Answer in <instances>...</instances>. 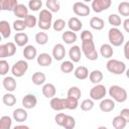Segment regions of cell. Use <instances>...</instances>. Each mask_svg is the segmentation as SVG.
Wrapping results in <instances>:
<instances>
[{
	"label": "cell",
	"mask_w": 129,
	"mask_h": 129,
	"mask_svg": "<svg viewBox=\"0 0 129 129\" xmlns=\"http://www.w3.org/2000/svg\"><path fill=\"white\" fill-rule=\"evenodd\" d=\"M52 20V13L48 9H41L38 15V22L37 25L42 30H48L51 26Z\"/></svg>",
	"instance_id": "obj_1"
},
{
	"label": "cell",
	"mask_w": 129,
	"mask_h": 129,
	"mask_svg": "<svg viewBox=\"0 0 129 129\" xmlns=\"http://www.w3.org/2000/svg\"><path fill=\"white\" fill-rule=\"evenodd\" d=\"M109 95L110 97H112V99L115 102H118V103L125 102L128 97L127 91L118 85H113L109 88Z\"/></svg>",
	"instance_id": "obj_2"
},
{
	"label": "cell",
	"mask_w": 129,
	"mask_h": 129,
	"mask_svg": "<svg viewBox=\"0 0 129 129\" xmlns=\"http://www.w3.org/2000/svg\"><path fill=\"white\" fill-rule=\"evenodd\" d=\"M81 49L83 51V53L85 54V56L89 59V60H96L99 56L98 51L95 47V43L94 40H88V41H83L82 42V46Z\"/></svg>",
	"instance_id": "obj_3"
},
{
	"label": "cell",
	"mask_w": 129,
	"mask_h": 129,
	"mask_svg": "<svg viewBox=\"0 0 129 129\" xmlns=\"http://www.w3.org/2000/svg\"><path fill=\"white\" fill-rule=\"evenodd\" d=\"M106 68H107L108 72L113 75H122L127 70L125 62H123L119 59H115V58L109 59L106 63Z\"/></svg>",
	"instance_id": "obj_4"
},
{
	"label": "cell",
	"mask_w": 129,
	"mask_h": 129,
	"mask_svg": "<svg viewBox=\"0 0 129 129\" xmlns=\"http://www.w3.org/2000/svg\"><path fill=\"white\" fill-rule=\"evenodd\" d=\"M108 39L112 46H120L124 42V34L117 27H112L108 31Z\"/></svg>",
	"instance_id": "obj_5"
},
{
	"label": "cell",
	"mask_w": 129,
	"mask_h": 129,
	"mask_svg": "<svg viewBox=\"0 0 129 129\" xmlns=\"http://www.w3.org/2000/svg\"><path fill=\"white\" fill-rule=\"evenodd\" d=\"M28 70V63L24 59H19L17 60L11 68V73L14 77L16 78H21L22 76L25 75V73Z\"/></svg>",
	"instance_id": "obj_6"
},
{
	"label": "cell",
	"mask_w": 129,
	"mask_h": 129,
	"mask_svg": "<svg viewBox=\"0 0 129 129\" xmlns=\"http://www.w3.org/2000/svg\"><path fill=\"white\" fill-rule=\"evenodd\" d=\"M107 94V90L106 87L102 84H98L95 85L91 90H90V97L93 101H97V100H103L104 97Z\"/></svg>",
	"instance_id": "obj_7"
},
{
	"label": "cell",
	"mask_w": 129,
	"mask_h": 129,
	"mask_svg": "<svg viewBox=\"0 0 129 129\" xmlns=\"http://www.w3.org/2000/svg\"><path fill=\"white\" fill-rule=\"evenodd\" d=\"M16 52V45L14 42H7L0 45V57L1 59H4L5 57L13 56Z\"/></svg>",
	"instance_id": "obj_8"
},
{
	"label": "cell",
	"mask_w": 129,
	"mask_h": 129,
	"mask_svg": "<svg viewBox=\"0 0 129 129\" xmlns=\"http://www.w3.org/2000/svg\"><path fill=\"white\" fill-rule=\"evenodd\" d=\"M73 11L78 16H88L91 12V9L84 2H76L73 5Z\"/></svg>",
	"instance_id": "obj_9"
},
{
	"label": "cell",
	"mask_w": 129,
	"mask_h": 129,
	"mask_svg": "<svg viewBox=\"0 0 129 129\" xmlns=\"http://www.w3.org/2000/svg\"><path fill=\"white\" fill-rule=\"evenodd\" d=\"M111 4H112L111 0H94L92 2L91 8L93 9L94 12L100 13L104 10H107L111 6Z\"/></svg>",
	"instance_id": "obj_10"
},
{
	"label": "cell",
	"mask_w": 129,
	"mask_h": 129,
	"mask_svg": "<svg viewBox=\"0 0 129 129\" xmlns=\"http://www.w3.org/2000/svg\"><path fill=\"white\" fill-rule=\"evenodd\" d=\"M49 105H50L51 109H52V110H55V111H61V110L68 109L67 98H66V99H62V98L54 97V98L50 99Z\"/></svg>",
	"instance_id": "obj_11"
},
{
	"label": "cell",
	"mask_w": 129,
	"mask_h": 129,
	"mask_svg": "<svg viewBox=\"0 0 129 129\" xmlns=\"http://www.w3.org/2000/svg\"><path fill=\"white\" fill-rule=\"evenodd\" d=\"M37 104V98L33 94H27L22 98V106L24 109H33Z\"/></svg>",
	"instance_id": "obj_12"
},
{
	"label": "cell",
	"mask_w": 129,
	"mask_h": 129,
	"mask_svg": "<svg viewBox=\"0 0 129 129\" xmlns=\"http://www.w3.org/2000/svg\"><path fill=\"white\" fill-rule=\"evenodd\" d=\"M52 56L55 60H62L66 56V48L61 43H56L52 48Z\"/></svg>",
	"instance_id": "obj_13"
},
{
	"label": "cell",
	"mask_w": 129,
	"mask_h": 129,
	"mask_svg": "<svg viewBox=\"0 0 129 129\" xmlns=\"http://www.w3.org/2000/svg\"><path fill=\"white\" fill-rule=\"evenodd\" d=\"M2 85H3L4 89H5L6 91H8V93L14 92V91L16 90V86H17L15 79H14L13 77H9V76H8V77H5V78L3 79Z\"/></svg>",
	"instance_id": "obj_14"
},
{
	"label": "cell",
	"mask_w": 129,
	"mask_h": 129,
	"mask_svg": "<svg viewBox=\"0 0 129 129\" xmlns=\"http://www.w3.org/2000/svg\"><path fill=\"white\" fill-rule=\"evenodd\" d=\"M42 95L47 98V99H52L55 97V94H56V89L54 87L53 84H50V83H47V84H44L43 87H42Z\"/></svg>",
	"instance_id": "obj_15"
},
{
	"label": "cell",
	"mask_w": 129,
	"mask_h": 129,
	"mask_svg": "<svg viewBox=\"0 0 129 129\" xmlns=\"http://www.w3.org/2000/svg\"><path fill=\"white\" fill-rule=\"evenodd\" d=\"M99 107L102 112H105V113L111 112L115 109V101L113 99H103Z\"/></svg>",
	"instance_id": "obj_16"
},
{
	"label": "cell",
	"mask_w": 129,
	"mask_h": 129,
	"mask_svg": "<svg viewBox=\"0 0 129 129\" xmlns=\"http://www.w3.org/2000/svg\"><path fill=\"white\" fill-rule=\"evenodd\" d=\"M13 119L16 121V122H24L26 121L27 117H28V113L27 111L24 109V108H17L13 111Z\"/></svg>",
	"instance_id": "obj_17"
},
{
	"label": "cell",
	"mask_w": 129,
	"mask_h": 129,
	"mask_svg": "<svg viewBox=\"0 0 129 129\" xmlns=\"http://www.w3.org/2000/svg\"><path fill=\"white\" fill-rule=\"evenodd\" d=\"M17 0H1L0 1V9L5 11H14V9L18 5Z\"/></svg>",
	"instance_id": "obj_18"
},
{
	"label": "cell",
	"mask_w": 129,
	"mask_h": 129,
	"mask_svg": "<svg viewBox=\"0 0 129 129\" xmlns=\"http://www.w3.org/2000/svg\"><path fill=\"white\" fill-rule=\"evenodd\" d=\"M37 55V50L36 48L33 46V45H26L24 48H23V56L26 60H32L34 59Z\"/></svg>",
	"instance_id": "obj_19"
},
{
	"label": "cell",
	"mask_w": 129,
	"mask_h": 129,
	"mask_svg": "<svg viewBox=\"0 0 129 129\" xmlns=\"http://www.w3.org/2000/svg\"><path fill=\"white\" fill-rule=\"evenodd\" d=\"M81 47L79 45H73L69 50V56L73 62H79L81 60Z\"/></svg>",
	"instance_id": "obj_20"
},
{
	"label": "cell",
	"mask_w": 129,
	"mask_h": 129,
	"mask_svg": "<svg viewBox=\"0 0 129 129\" xmlns=\"http://www.w3.org/2000/svg\"><path fill=\"white\" fill-rule=\"evenodd\" d=\"M14 15L18 17V19H25L29 14H28V8L24 4H18L17 7L13 11Z\"/></svg>",
	"instance_id": "obj_21"
},
{
	"label": "cell",
	"mask_w": 129,
	"mask_h": 129,
	"mask_svg": "<svg viewBox=\"0 0 129 129\" xmlns=\"http://www.w3.org/2000/svg\"><path fill=\"white\" fill-rule=\"evenodd\" d=\"M68 26H69L71 31L77 32V31H80L82 29L83 23L78 17H71L68 21Z\"/></svg>",
	"instance_id": "obj_22"
},
{
	"label": "cell",
	"mask_w": 129,
	"mask_h": 129,
	"mask_svg": "<svg viewBox=\"0 0 129 129\" xmlns=\"http://www.w3.org/2000/svg\"><path fill=\"white\" fill-rule=\"evenodd\" d=\"M61 39L64 41V43L67 44H73L77 41L78 39V35L76 32L74 31H71V30H68V31H64L62 32L61 34Z\"/></svg>",
	"instance_id": "obj_23"
},
{
	"label": "cell",
	"mask_w": 129,
	"mask_h": 129,
	"mask_svg": "<svg viewBox=\"0 0 129 129\" xmlns=\"http://www.w3.org/2000/svg\"><path fill=\"white\" fill-rule=\"evenodd\" d=\"M36 59H37V63L40 67H48L52 62V57L46 52H42V53L38 54Z\"/></svg>",
	"instance_id": "obj_24"
},
{
	"label": "cell",
	"mask_w": 129,
	"mask_h": 129,
	"mask_svg": "<svg viewBox=\"0 0 129 129\" xmlns=\"http://www.w3.org/2000/svg\"><path fill=\"white\" fill-rule=\"evenodd\" d=\"M100 53L104 58H109L111 59V57L113 56V46L110 43H104L101 45L100 47Z\"/></svg>",
	"instance_id": "obj_25"
},
{
	"label": "cell",
	"mask_w": 129,
	"mask_h": 129,
	"mask_svg": "<svg viewBox=\"0 0 129 129\" xmlns=\"http://www.w3.org/2000/svg\"><path fill=\"white\" fill-rule=\"evenodd\" d=\"M14 42L18 46H26L28 42V35L24 32H17L14 35Z\"/></svg>",
	"instance_id": "obj_26"
},
{
	"label": "cell",
	"mask_w": 129,
	"mask_h": 129,
	"mask_svg": "<svg viewBox=\"0 0 129 129\" xmlns=\"http://www.w3.org/2000/svg\"><path fill=\"white\" fill-rule=\"evenodd\" d=\"M0 32L3 38H8L11 35V26L8 21L6 20L0 21Z\"/></svg>",
	"instance_id": "obj_27"
},
{
	"label": "cell",
	"mask_w": 129,
	"mask_h": 129,
	"mask_svg": "<svg viewBox=\"0 0 129 129\" xmlns=\"http://www.w3.org/2000/svg\"><path fill=\"white\" fill-rule=\"evenodd\" d=\"M90 26L95 30H102L105 26V22L102 18L98 16H94L90 19Z\"/></svg>",
	"instance_id": "obj_28"
},
{
	"label": "cell",
	"mask_w": 129,
	"mask_h": 129,
	"mask_svg": "<svg viewBox=\"0 0 129 129\" xmlns=\"http://www.w3.org/2000/svg\"><path fill=\"white\" fill-rule=\"evenodd\" d=\"M74 74H75V77H76L77 79H79V80H85V79H87V78L89 77V75H90L88 68H86V67H84V66H80V67L76 68Z\"/></svg>",
	"instance_id": "obj_29"
},
{
	"label": "cell",
	"mask_w": 129,
	"mask_h": 129,
	"mask_svg": "<svg viewBox=\"0 0 129 129\" xmlns=\"http://www.w3.org/2000/svg\"><path fill=\"white\" fill-rule=\"evenodd\" d=\"M103 78H104L103 73H102L101 71H99V70H94V71H92V72L90 73V75H89V79H90L91 83H93V84H95V85L100 84V83L103 81Z\"/></svg>",
	"instance_id": "obj_30"
},
{
	"label": "cell",
	"mask_w": 129,
	"mask_h": 129,
	"mask_svg": "<svg viewBox=\"0 0 129 129\" xmlns=\"http://www.w3.org/2000/svg\"><path fill=\"white\" fill-rule=\"evenodd\" d=\"M31 81L32 83L35 85V86H40V85H43L46 81V77L43 73L41 72H35L33 75H32V78H31Z\"/></svg>",
	"instance_id": "obj_31"
},
{
	"label": "cell",
	"mask_w": 129,
	"mask_h": 129,
	"mask_svg": "<svg viewBox=\"0 0 129 129\" xmlns=\"http://www.w3.org/2000/svg\"><path fill=\"white\" fill-rule=\"evenodd\" d=\"M112 125L115 129H124L127 125V122L125 121V119L123 117H121L120 115L116 116L113 118V121H112Z\"/></svg>",
	"instance_id": "obj_32"
},
{
	"label": "cell",
	"mask_w": 129,
	"mask_h": 129,
	"mask_svg": "<svg viewBox=\"0 0 129 129\" xmlns=\"http://www.w3.org/2000/svg\"><path fill=\"white\" fill-rule=\"evenodd\" d=\"M45 5H46V8L52 13H56V12H58L59 11V9H60V3H59V1H57V0H47L46 1V3H45Z\"/></svg>",
	"instance_id": "obj_33"
},
{
	"label": "cell",
	"mask_w": 129,
	"mask_h": 129,
	"mask_svg": "<svg viewBox=\"0 0 129 129\" xmlns=\"http://www.w3.org/2000/svg\"><path fill=\"white\" fill-rule=\"evenodd\" d=\"M2 101H3L4 105H6L8 107H12L16 104V97L12 93H7V94L3 95Z\"/></svg>",
	"instance_id": "obj_34"
},
{
	"label": "cell",
	"mask_w": 129,
	"mask_h": 129,
	"mask_svg": "<svg viewBox=\"0 0 129 129\" xmlns=\"http://www.w3.org/2000/svg\"><path fill=\"white\" fill-rule=\"evenodd\" d=\"M35 41L37 44L39 45H44L47 43L48 41V35L46 32H43V31H40V32H37L35 34Z\"/></svg>",
	"instance_id": "obj_35"
},
{
	"label": "cell",
	"mask_w": 129,
	"mask_h": 129,
	"mask_svg": "<svg viewBox=\"0 0 129 129\" xmlns=\"http://www.w3.org/2000/svg\"><path fill=\"white\" fill-rule=\"evenodd\" d=\"M74 70H75V66L72 60H64L60 63V71L64 74H70Z\"/></svg>",
	"instance_id": "obj_36"
},
{
	"label": "cell",
	"mask_w": 129,
	"mask_h": 129,
	"mask_svg": "<svg viewBox=\"0 0 129 129\" xmlns=\"http://www.w3.org/2000/svg\"><path fill=\"white\" fill-rule=\"evenodd\" d=\"M108 22L113 26V27H117L121 25L122 23V20H121V17L118 15V14H115V13H112L108 16Z\"/></svg>",
	"instance_id": "obj_37"
},
{
	"label": "cell",
	"mask_w": 129,
	"mask_h": 129,
	"mask_svg": "<svg viewBox=\"0 0 129 129\" xmlns=\"http://www.w3.org/2000/svg\"><path fill=\"white\" fill-rule=\"evenodd\" d=\"M12 126V119L9 116H2L0 118V129H11Z\"/></svg>",
	"instance_id": "obj_38"
},
{
	"label": "cell",
	"mask_w": 129,
	"mask_h": 129,
	"mask_svg": "<svg viewBox=\"0 0 129 129\" xmlns=\"http://www.w3.org/2000/svg\"><path fill=\"white\" fill-rule=\"evenodd\" d=\"M118 12L121 16H129V2L123 1L118 5Z\"/></svg>",
	"instance_id": "obj_39"
},
{
	"label": "cell",
	"mask_w": 129,
	"mask_h": 129,
	"mask_svg": "<svg viewBox=\"0 0 129 129\" xmlns=\"http://www.w3.org/2000/svg\"><path fill=\"white\" fill-rule=\"evenodd\" d=\"M81 96H82V92L79 87H76V86L71 87L68 91V97H70V98H75V99L79 100L81 98Z\"/></svg>",
	"instance_id": "obj_40"
},
{
	"label": "cell",
	"mask_w": 129,
	"mask_h": 129,
	"mask_svg": "<svg viewBox=\"0 0 129 129\" xmlns=\"http://www.w3.org/2000/svg\"><path fill=\"white\" fill-rule=\"evenodd\" d=\"M76 126V120L74 117L70 116V115H67L66 119H64V122L62 124V127L64 129H74Z\"/></svg>",
	"instance_id": "obj_41"
},
{
	"label": "cell",
	"mask_w": 129,
	"mask_h": 129,
	"mask_svg": "<svg viewBox=\"0 0 129 129\" xmlns=\"http://www.w3.org/2000/svg\"><path fill=\"white\" fill-rule=\"evenodd\" d=\"M12 26H13L14 30L19 31V32H20V31H23V30L27 27L26 24H25V21H24L23 19H16V20H14Z\"/></svg>",
	"instance_id": "obj_42"
},
{
	"label": "cell",
	"mask_w": 129,
	"mask_h": 129,
	"mask_svg": "<svg viewBox=\"0 0 129 129\" xmlns=\"http://www.w3.org/2000/svg\"><path fill=\"white\" fill-rule=\"evenodd\" d=\"M67 24H68V23H67L63 19L58 18V19H56V20L52 23V28H53V30H55V31H61V30H63V28H64V26H66Z\"/></svg>",
	"instance_id": "obj_43"
},
{
	"label": "cell",
	"mask_w": 129,
	"mask_h": 129,
	"mask_svg": "<svg viewBox=\"0 0 129 129\" xmlns=\"http://www.w3.org/2000/svg\"><path fill=\"white\" fill-rule=\"evenodd\" d=\"M80 106L83 111H91L94 108V101L92 99H85Z\"/></svg>",
	"instance_id": "obj_44"
},
{
	"label": "cell",
	"mask_w": 129,
	"mask_h": 129,
	"mask_svg": "<svg viewBox=\"0 0 129 129\" xmlns=\"http://www.w3.org/2000/svg\"><path fill=\"white\" fill-rule=\"evenodd\" d=\"M28 7L32 11H38L42 7V1L41 0H30L28 2Z\"/></svg>",
	"instance_id": "obj_45"
},
{
	"label": "cell",
	"mask_w": 129,
	"mask_h": 129,
	"mask_svg": "<svg viewBox=\"0 0 129 129\" xmlns=\"http://www.w3.org/2000/svg\"><path fill=\"white\" fill-rule=\"evenodd\" d=\"M24 21H25V24H26V26L28 28H33L37 24V22H38L36 17L34 15H30V14L24 19Z\"/></svg>",
	"instance_id": "obj_46"
},
{
	"label": "cell",
	"mask_w": 129,
	"mask_h": 129,
	"mask_svg": "<svg viewBox=\"0 0 129 129\" xmlns=\"http://www.w3.org/2000/svg\"><path fill=\"white\" fill-rule=\"evenodd\" d=\"M10 70V67H9V63L7 60L5 59H1L0 60V75L1 76H5Z\"/></svg>",
	"instance_id": "obj_47"
},
{
	"label": "cell",
	"mask_w": 129,
	"mask_h": 129,
	"mask_svg": "<svg viewBox=\"0 0 129 129\" xmlns=\"http://www.w3.org/2000/svg\"><path fill=\"white\" fill-rule=\"evenodd\" d=\"M67 103H68V109L69 110H76L79 106V100L75 98L67 97Z\"/></svg>",
	"instance_id": "obj_48"
},
{
	"label": "cell",
	"mask_w": 129,
	"mask_h": 129,
	"mask_svg": "<svg viewBox=\"0 0 129 129\" xmlns=\"http://www.w3.org/2000/svg\"><path fill=\"white\" fill-rule=\"evenodd\" d=\"M94 35L90 30H83L81 33V39L83 41H88V40H93Z\"/></svg>",
	"instance_id": "obj_49"
},
{
	"label": "cell",
	"mask_w": 129,
	"mask_h": 129,
	"mask_svg": "<svg viewBox=\"0 0 129 129\" xmlns=\"http://www.w3.org/2000/svg\"><path fill=\"white\" fill-rule=\"evenodd\" d=\"M66 117H67V114H64V113H58V114H56L55 117H54L55 123H56L58 126H61V127H62V124H63V122H64Z\"/></svg>",
	"instance_id": "obj_50"
},
{
	"label": "cell",
	"mask_w": 129,
	"mask_h": 129,
	"mask_svg": "<svg viewBox=\"0 0 129 129\" xmlns=\"http://www.w3.org/2000/svg\"><path fill=\"white\" fill-rule=\"evenodd\" d=\"M121 117H123L125 119V121L127 123H129V108H124L120 111V114H119Z\"/></svg>",
	"instance_id": "obj_51"
},
{
	"label": "cell",
	"mask_w": 129,
	"mask_h": 129,
	"mask_svg": "<svg viewBox=\"0 0 129 129\" xmlns=\"http://www.w3.org/2000/svg\"><path fill=\"white\" fill-rule=\"evenodd\" d=\"M124 56L129 60V40H127L124 44Z\"/></svg>",
	"instance_id": "obj_52"
},
{
	"label": "cell",
	"mask_w": 129,
	"mask_h": 129,
	"mask_svg": "<svg viewBox=\"0 0 129 129\" xmlns=\"http://www.w3.org/2000/svg\"><path fill=\"white\" fill-rule=\"evenodd\" d=\"M123 28L126 32L129 33V18H126L124 21H123Z\"/></svg>",
	"instance_id": "obj_53"
},
{
	"label": "cell",
	"mask_w": 129,
	"mask_h": 129,
	"mask_svg": "<svg viewBox=\"0 0 129 129\" xmlns=\"http://www.w3.org/2000/svg\"><path fill=\"white\" fill-rule=\"evenodd\" d=\"M13 129H30L27 125H16L13 127Z\"/></svg>",
	"instance_id": "obj_54"
},
{
	"label": "cell",
	"mask_w": 129,
	"mask_h": 129,
	"mask_svg": "<svg viewBox=\"0 0 129 129\" xmlns=\"http://www.w3.org/2000/svg\"><path fill=\"white\" fill-rule=\"evenodd\" d=\"M125 74H126V77L129 79V69H127L126 70V72H125Z\"/></svg>",
	"instance_id": "obj_55"
},
{
	"label": "cell",
	"mask_w": 129,
	"mask_h": 129,
	"mask_svg": "<svg viewBox=\"0 0 129 129\" xmlns=\"http://www.w3.org/2000/svg\"><path fill=\"white\" fill-rule=\"evenodd\" d=\"M97 129H108L107 127H105V126H100V127H98Z\"/></svg>",
	"instance_id": "obj_56"
}]
</instances>
